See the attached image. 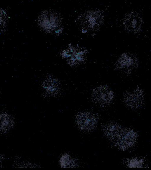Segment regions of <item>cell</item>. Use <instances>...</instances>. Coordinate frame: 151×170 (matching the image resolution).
I'll use <instances>...</instances> for the list:
<instances>
[{
  "label": "cell",
  "instance_id": "4",
  "mask_svg": "<svg viewBox=\"0 0 151 170\" xmlns=\"http://www.w3.org/2000/svg\"><path fill=\"white\" fill-rule=\"evenodd\" d=\"M135 133L131 130H127L123 132L120 137V142L122 146L125 148L132 147L136 140Z\"/></svg>",
  "mask_w": 151,
  "mask_h": 170
},
{
  "label": "cell",
  "instance_id": "9",
  "mask_svg": "<svg viewBox=\"0 0 151 170\" xmlns=\"http://www.w3.org/2000/svg\"><path fill=\"white\" fill-rule=\"evenodd\" d=\"M62 30L61 29H58L55 31V33L56 34L60 33L61 31Z\"/></svg>",
  "mask_w": 151,
  "mask_h": 170
},
{
  "label": "cell",
  "instance_id": "1",
  "mask_svg": "<svg viewBox=\"0 0 151 170\" xmlns=\"http://www.w3.org/2000/svg\"><path fill=\"white\" fill-rule=\"evenodd\" d=\"M93 95L96 102L102 104L110 103L114 96L113 92L108 87L104 86L98 87L95 89Z\"/></svg>",
  "mask_w": 151,
  "mask_h": 170
},
{
  "label": "cell",
  "instance_id": "3",
  "mask_svg": "<svg viewBox=\"0 0 151 170\" xmlns=\"http://www.w3.org/2000/svg\"><path fill=\"white\" fill-rule=\"evenodd\" d=\"M142 23V19L137 15L132 14L126 19L124 24L127 29L130 31L136 32L139 30Z\"/></svg>",
  "mask_w": 151,
  "mask_h": 170
},
{
  "label": "cell",
  "instance_id": "10",
  "mask_svg": "<svg viewBox=\"0 0 151 170\" xmlns=\"http://www.w3.org/2000/svg\"><path fill=\"white\" fill-rule=\"evenodd\" d=\"M2 12H3V14H6V12L4 10H2Z\"/></svg>",
  "mask_w": 151,
  "mask_h": 170
},
{
  "label": "cell",
  "instance_id": "2",
  "mask_svg": "<svg viewBox=\"0 0 151 170\" xmlns=\"http://www.w3.org/2000/svg\"><path fill=\"white\" fill-rule=\"evenodd\" d=\"M77 122L79 126L83 129L88 130L95 126L96 120L95 117L88 113H81L77 118Z\"/></svg>",
  "mask_w": 151,
  "mask_h": 170
},
{
  "label": "cell",
  "instance_id": "7",
  "mask_svg": "<svg viewBox=\"0 0 151 170\" xmlns=\"http://www.w3.org/2000/svg\"><path fill=\"white\" fill-rule=\"evenodd\" d=\"M128 165L131 168H139L142 167L143 162L141 160L137 158L131 159L129 161Z\"/></svg>",
  "mask_w": 151,
  "mask_h": 170
},
{
  "label": "cell",
  "instance_id": "5",
  "mask_svg": "<svg viewBox=\"0 0 151 170\" xmlns=\"http://www.w3.org/2000/svg\"><path fill=\"white\" fill-rule=\"evenodd\" d=\"M85 19V22L88 27L94 28L100 23L101 16L99 13L91 12V14H87L86 16Z\"/></svg>",
  "mask_w": 151,
  "mask_h": 170
},
{
  "label": "cell",
  "instance_id": "8",
  "mask_svg": "<svg viewBox=\"0 0 151 170\" xmlns=\"http://www.w3.org/2000/svg\"><path fill=\"white\" fill-rule=\"evenodd\" d=\"M107 133L109 134L115 135L118 133L119 128L116 125H111L107 128Z\"/></svg>",
  "mask_w": 151,
  "mask_h": 170
},
{
  "label": "cell",
  "instance_id": "6",
  "mask_svg": "<svg viewBox=\"0 0 151 170\" xmlns=\"http://www.w3.org/2000/svg\"><path fill=\"white\" fill-rule=\"evenodd\" d=\"M134 62L132 57L127 54H124L119 58L117 63V66L120 69L127 68L133 66Z\"/></svg>",
  "mask_w": 151,
  "mask_h": 170
},
{
  "label": "cell",
  "instance_id": "11",
  "mask_svg": "<svg viewBox=\"0 0 151 170\" xmlns=\"http://www.w3.org/2000/svg\"><path fill=\"white\" fill-rule=\"evenodd\" d=\"M10 18H11V17H8V19H10Z\"/></svg>",
  "mask_w": 151,
  "mask_h": 170
}]
</instances>
